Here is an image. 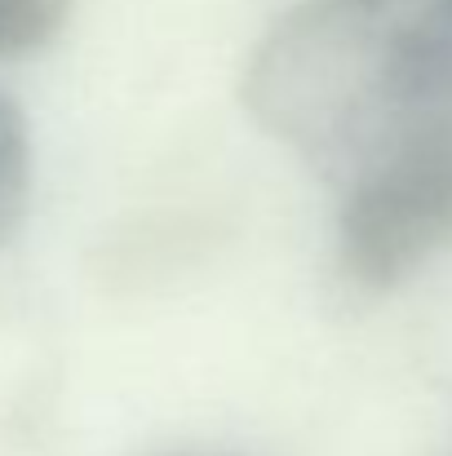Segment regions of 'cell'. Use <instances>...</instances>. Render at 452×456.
I'll use <instances>...</instances> for the list:
<instances>
[{"instance_id": "1", "label": "cell", "mask_w": 452, "mask_h": 456, "mask_svg": "<svg viewBox=\"0 0 452 456\" xmlns=\"http://www.w3.org/2000/svg\"><path fill=\"white\" fill-rule=\"evenodd\" d=\"M240 94L333 186L346 280L395 289L452 244V0H306Z\"/></svg>"}, {"instance_id": "2", "label": "cell", "mask_w": 452, "mask_h": 456, "mask_svg": "<svg viewBox=\"0 0 452 456\" xmlns=\"http://www.w3.org/2000/svg\"><path fill=\"white\" fill-rule=\"evenodd\" d=\"M31 182H36V151L27 116L9 94H0V248L18 235L31 208Z\"/></svg>"}, {"instance_id": "3", "label": "cell", "mask_w": 452, "mask_h": 456, "mask_svg": "<svg viewBox=\"0 0 452 456\" xmlns=\"http://www.w3.org/2000/svg\"><path fill=\"white\" fill-rule=\"evenodd\" d=\"M71 0H0V62L31 58L58 40Z\"/></svg>"}]
</instances>
